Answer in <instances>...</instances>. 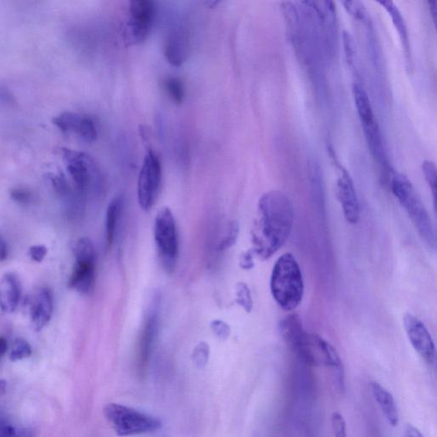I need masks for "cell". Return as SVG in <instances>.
<instances>
[{"instance_id": "6da1fadb", "label": "cell", "mask_w": 437, "mask_h": 437, "mask_svg": "<svg viewBox=\"0 0 437 437\" xmlns=\"http://www.w3.org/2000/svg\"><path fill=\"white\" fill-rule=\"evenodd\" d=\"M258 219L252 230L251 250L259 259L272 258L287 243L294 225V207L283 191H271L258 204Z\"/></svg>"}, {"instance_id": "7a4b0ae2", "label": "cell", "mask_w": 437, "mask_h": 437, "mask_svg": "<svg viewBox=\"0 0 437 437\" xmlns=\"http://www.w3.org/2000/svg\"><path fill=\"white\" fill-rule=\"evenodd\" d=\"M280 327L282 337L300 358L311 366L331 368L340 387H344V366L337 350L330 342L303 330L298 314L285 317Z\"/></svg>"}, {"instance_id": "3957f363", "label": "cell", "mask_w": 437, "mask_h": 437, "mask_svg": "<svg viewBox=\"0 0 437 437\" xmlns=\"http://www.w3.org/2000/svg\"><path fill=\"white\" fill-rule=\"evenodd\" d=\"M271 293L284 311H293L301 304L304 282L297 260L285 253L277 260L270 280Z\"/></svg>"}, {"instance_id": "277c9868", "label": "cell", "mask_w": 437, "mask_h": 437, "mask_svg": "<svg viewBox=\"0 0 437 437\" xmlns=\"http://www.w3.org/2000/svg\"><path fill=\"white\" fill-rule=\"evenodd\" d=\"M393 194L407 213L421 240L429 250H436V237L431 217L416 190L405 175H396L391 180Z\"/></svg>"}, {"instance_id": "5b68a950", "label": "cell", "mask_w": 437, "mask_h": 437, "mask_svg": "<svg viewBox=\"0 0 437 437\" xmlns=\"http://www.w3.org/2000/svg\"><path fill=\"white\" fill-rule=\"evenodd\" d=\"M104 414L119 436L146 434L162 428L158 418L121 404H108L104 408Z\"/></svg>"}, {"instance_id": "8992f818", "label": "cell", "mask_w": 437, "mask_h": 437, "mask_svg": "<svg viewBox=\"0 0 437 437\" xmlns=\"http://www.w3.org/2000/svg\"><path fill=\"white\" fill-rule=\"evenodd\" d=\"M154 237L159 255L166 269H175L179 255V240L175 219L171 209L162 208L154 224Z\"/></svg>"}, {"instance_id": "52a82bcc", "label": "cell", "mask_w": 437, "mask_h": 437, "mask_svg": "<svg viewBox=\"0 0 437 437\" xmlns=\"http://www.w3.org/2000/svg\"><path fill=\"white\" fill-rule=\"evenodd\" d=\"M75 264L70 287L81 294H88L95 280L96 251L88 237L79 238L74 249Z\"/></svg>"}, {"instance_id": "ba28073f", "label": "cell", "mask_w": 437, "mask_h": 437, "mask_svg": "<svg viewBox=\"0 0 437 437\" xmlns=\"http://www.w3.org/2000/svg\"><path fill=\"white\" fill-rule=\"evenodd\" d=\"M162 164L153 148L148 147L138 179V202L143 211H150L160 191Z\"/></svg>"}, {"instance_id": "9c48e42d", "label": "cell", "mask_w": 437, "mask_h": 437, "mask_svg": "<svg viewBox=\"0 0 437 437\" xmlns=\"http://www.w3.org/2000/svg\"><path fill=\"white\" fill-rule=\"evenodd\" d=\"M160 302V295L155 294L148 308L142 331L140 332L138 352H137V370L139 376H144L146 373L157 339Z\"/></svg>"}, {"instance_id": "30bf717a", "label": "cell", "mask_w": 437, "mask_h": 437, "mask_svg": "<svg viewBox=\"0 0 437 437\" xmlns=\"http://www.w3.org/2000/svg\"><path fill=\"white\" fill-rule=\"evenodd\" d=\"M156 5L150 0H133L129 3L126 39L133 45L146 41L156 18Z\"/></svg>"}, {"instance_id": "8fae6325", "label": "cell", "mask_w": 437, "mask_h": 437, "mask_svg": "<svg viewBox=\"0 0 437 437\" xmlns=\"http://www.w3.org/2000/svg\"><path fill=\"white\" fill-rule=\"evenodd\" d=\"M63 158L79 191L84 193L94 180L99 179V169L92 157L70 149H62Z\"/></svg>"}, {"instance_id": "7c38bea8", "label": "cell", "mask_w": 437, "mask_h": 437, "mask_svg": "<svg viewBox=\"0 0 437 437\" xmlns=\"http://www.w3.org/2000/svg\"><path fill=\"white\" fill-rule=\"evenodd\" d=\"M403 324L407 338L415 351L429 367H435L436 349L427 327L418 318L411 313H407L404 316Z\"/></svg>"}, {"instance_id": "4fadbf2b", "label": "cell", "mask_w": 437, "mask_h": 437, "mask_svg": "<svg viewBox=\"0 0 437 437\" xmlns=\"http://www.w3.org/2000/svg\"><path fill=\"white\" fill-rule=\"evenodd\" d=\"M353 95L357 113L359 115L368 144H369L371 149L375 155L379 156L382 153L380 133H379L378 126L377 122H376L369 97L359 85L353 86Z\"/></svg>"}, {"instance_id": "5bb4252c", "label": "cell", "mask_w": 437, "mask_h": 437, "mask_svg": "<svg viewBox=\"0 0 437 437\" xmlns=\"http://www.w3.org/2000/svg\"><path fill=\"white\" fill-rule=\"evenodd\" d=\"M337 196L347 222L350 224L358 223L360 216L358 197L351 178L345 171L338 179Z\"/></svg>"}, {"instance_id": "9a60e30c", "label": "cell", "mask_w": 437, "mask_h": 437, "mask_svg": "<svg viewBox=\"0 0 437 437\" xmlns=\"http://www.w3.org/2000/svg\"><path fill=\"white\" fill-rule=\"evenodd\" d=\"M52 311V293L48 289H41L31 303V320L36 331L42 330L49 323Z\"/></svg>"}, {"instance_id": "2e32d148", "label": "cell", "mask_w": 437, "mask_h": 437, "mask_svg": "<svg viewBox=\"0 0 437 437\" xmlns=\"http://www.w3.org/2000/svg\"><path fill=\"white\" fill-rule=\"evenodd\" d=\"M164 53L168 62L175 67H180L186 62L189 54V39L186 32L173 31L165 43Z\"/></svg>"}, {"instance_id": "e0dca14e", "label": "cell", "mask_w": 437, "mask_h": 437, "mask_svg": "<svg viewBox=\"0 0 437 437\" xmlns=\"http://www.w3.org/2000/svg\"><path fill=\"white\" fill-rule=\"evenodd\" d=\"M371 391L373 394L375 402L380 408L389 424L396 427L400 421L398 407H397L395 398L391 392L378 382H371Z\"/></svg>"}, {"instance_id": "ac0fdd59", "label": "cell", "mask_w": 437, "mask_h": 437, "mask_svg": "<svg viewBox=\"0 0 437 437\" xmlns=\"http://www.w3.org/2000/svg\"><path fill=\"white\" fill-rule=\"evenodd\" d=\"M21 298V287L18 278L6 273L0 281V309L3 312L15 311Z\"/></svg>"}, {"instance_id": "d6986e66", "label": "cell", "mask_w": 437, "mask_h": 437, "mask_svg": "<svg viewBox=\"0 0 437 437\" xmlns=\"http://www.w3.org/2000/svg\"><path fill=\"white\" fill-rule=\"evenodd\" d=\"M124 206V200L122 196L115 197L108 206L106 217V244L108 249H110L114 243Z\"/></svg>"}, {"instance_id": "ffe728a7", "label": "cell", "mask_w": 437, "mask_h": 437, "mask_svg": "<svg viewBox=\"0 0 437 437\" xmlns=\"http://www.w3.org/2000/svg\"><path fill=\"white\" fill-rule=\"evenodd\" d=\"M378 3L384 7L386 12L391 17L393 23L399 32L400 39H402L406 55L409 57L411 56L409 39H408L407 28L402 13L400 12L399 9L397 8L395 3L391 1H380L378 2Z\"/></svg>"}, {"instance_id": "44dd1931", "label": "cell", "mask_w": 437, "mask_h": 437, "mask_svg": "<svg viewBox=\"0 0 437 437\" xmlns=\"http://www.w3.org/2000/svg\"><path fill=\"white\" fill-rule=\"evenodd\" d=\"M83 115L73 112H64L53 119V124L61 130L65 135L75 133L78 135L81 128Z\"/></svg>"}, {"instance_id": "7402d4cb", "label": "cell", "mask_w": 437, "mask_h": 437, "mask_svg": "<svg viewBox=\"0 0 437 437\" xmlns=\"http://www.w3.org/2000/svg\"><path fill=\"white\" fill-rule=\"evenodd\" d=\"M165 89L168 96L176 104H182L185 99V86L182 79L176 77H171L166 79Z\"/></svg>"}, {"instance_id": "603a6c76", "label": "cell", "mask_w": 437, "mask_h": 437, "mask_svg": "<svg viewBox=\"0 0 437 437\" xmlns=\"http://www.w3.org/2000/svg\"><path fill=\"white\" fill-rule=\"evenodd\" d=\"M236 302L245 310V312L252 311L253 299L251 289L242 282L236 285Z\"/></svg>"}, {"instance_id": "cb8c5ba5", "label": "cell", "mask_w": 437, "mask_h": 437, "mask_svg": "<svg viewBox=\"0 0 437 437\" xmlns=\"http://www.w3.org/2000/svg\"><path fill=\"white\" fill-rule=\"evenodd\" d=\"M78 136L86 143H93L97 139V126L91 117L83 115Z\"/></svg>"}, {"instance_id": "d4e9b609", "label": "cell", "mask_w": 437, "mask_h": 437, "mask_svg": "<svg viewBox=\"0 0 437 437\" xmlns=\"http://www.w3.org/2000/svg\"><path fill=\"white\" fill-rule=\"evenodd\" d=\"M422 171L423 173H424L426 182H427L429 189L431 190L436 204L437 173L435 162L425 161L422 164Z\"/></svg>"}, {"instance_id": "484cf974", "label": "cell", "mask_w": 437, "mask_h": 437, "mask_svg": "<svg viewBox=\"0 0 437 437\" xmlns=\"http://www.w3.org/2000/svg\"><path fill=\"white\" fill-rule=\"evenodd\" d=\"M32 355V349L30 344L23 338H18L14 342L10 360L17 361L28 358Z\"/></svg>"}, {"instance_id": "4316f807", "label": "cell", "mask_w": 437, "mask_h": 437, "mask_svg": "<svg viewBox=\"0 0 437 437\" xmlns=\"http://www.w3.org/2000/svg\"><path fill=\"white\" fill-rule=\"evenodd\" d=\"M238 235H240V225L237 222H231L226 237L220 243L219 250L224 251L233 247L236 244Z\"/></svg>"}, {"instance_id": "83f0119b", "label": "cell", "mask_w": 437, "mask_h": 437, "mask_svg": "<svg viewBox=\"0 0 437 437\" xmlns=\"http://www.w3.org/2000/svg\"><path fill=\"white\" fill-rule=\"evenodd\" d=\"M331 427L334 437H348L344 418L338 411L331 415Z\"/></svg>"}, {"instance_id": "f1b7e54d", "label": "cell", "mask_w": 437, "mask_h": 437, "mask_svg": "<svg viewBox=\"0 0 437 437\" xmlns=\"http://www.w3.org/2000/svg\"><path fill=\"white\" fill-rule=\"evenodd\" d=\"M209 347L206 342H202L194 349L193 360L198 367H204L208 362Z\"/></svg>"}, {"instance_id": "f546056e", "label": "cell", "mask_w": 437, "mask_h": 437, "mask_svg": "<svg viewBox=\"0 0 437 437\" xmlns=\"http://www.w3.org/2000/svg\"><path fill=\"white\" fill-rule=\"evenodd\" d=\"M342 3L344 5L347 12H349L350 15L356 18V19L363 20L366 17L367 10L362 2L344 1Z\"/></svg>"}, {"instance_id": "4dcf8cb0", "label": "cell", "mask_w": 437, "mask_h": 437, "mask_svg": "<svg viewBox=\"0 0 437 437\" xmlns=\"http://www.w3.org/2000/svg\"><path fill=\"white\" fill-rule=\"evenodd\" d=\"M211 328L216 337L222 339V340H226V339L229 338L231 328L229 324L225 321L220 320H213L211 323Z\"/></svg>"}, {"instance_id": "1f68e13d", "label": "cell", "mask_w": 437, "mask_h": 437, "mask_svg": "<svg viewBox=\"0 0 437 437\" xmlns=\"http://www.w3.org/2000/svg\"><path fill=\"white\" fill-rule=\"evenodd\" d=\"M52 183L54 189L59 195H66L70 191V186L68 185L67 179H65L63 173H60L59 175H53L52 177Z\"/></svg>"}, {"instance_id": "d6a6232c", "label": "cell", "mask_w": 437, "mask_h": 437, "mask_svg": "<svg viewBox=\"0 0 437 437\" xmlns=\"http://www.w3.org/2000/svg\"><path fill=\"white\" fill-rule=\"evenodd\" d=\"M255 256L254 252H253L252 250H249L243 253L240 258V266L241 269L244 270H251L254 269Z\"/></svg>"}, {"instance_id": "836d02e7", "label": "cell", "mask_w": 437, "mask_h": 437, "mask_svg": "<svg viewBox=\"0 0 437 437\" xmlns=\"http://www.w3.org/2000/svg\"><path fill=\"white\" fill-rule=\"evenodd\" d=\"M47 253V249L44 245H35L30 249V254L32 261L36 262H41L45 259Z\"/></svg>"}, {"instance_id": "e575fe53", "label": "cell", "mask_w": 437, "mask_h": 437, "mask_svg": "<svg viewBox=\"0 0 437 437\" xmlns=\"http://www.w3.org/2000/svg\"><path fill=\"white\" fill-rule=\"evenodd\" d=\"M10 197L17 203L21 204H26L31 200V194L28 191L23 189L12 190V193H10Z\"/></svg>"}, {"instance_id": "d590c367", "label": "cell", "mask_w": 437, "mask_h": 437, "mask_svg": "<svg viewBox=\"0 0 437 437\" xmlns=\"http://www.w3.org/2000/svg\"><path fill=\"white\" fill-rule=\"evenodd\" d=\"M17 429L5 420H0V437H15Z\"/></svg>"}, {"instance_id": "8d00e7d4", "label": "cell", "mask_w": 437, "mask_h": 437, "mask_svg": "<svg viewBox=\"0 0 437 437\" xmlns=\"http://www.w3.org/2000/svg\"><path fill=\"white\" fill-rule=\"evenodd\" d=\"M15 99L8 89L0 85V104H14Z\"/></svg>"}, {"instance_id": "74e56055", "label": "cell", "mask_w": 437, "mask_h": 437, "mask_svg": "<svg viewBox=\"0 0 437 437\" xmlns=\"http://www.w3.org/2000/svg\"><path fill=\"white\" fill-rule=\"evenodd\" d=\"M404 437H425L422 434L420 429L415 427L414 425H408L404 431Z\"/></svg>"}, {"instance_id": "f35d334b", "label": "cell", "mask_w": 437, "mask_h": 437, "mask_svg": "<svg viewBox=\"0 0 437 437\" xmlns=\"http://www.w3.org/2000/svg\"><path fill=\"white\" fill-rule=\"evenodd\" d=\"M7 256V245L6 242L0 237V262L5 261Z\"/></svg>"}, {"instance_id": "ab89813d", "label": "cell", "mask_w": 437, "mask_h": 437, "mask_svg": "<svg viewBox=\"0 0 437 437\" xmlns=\"http://www.w3.org/2000/svg\"><path fill=\"white\" fill-rule=\"evenodd\" d=\"M15 437H35L34 432L30 429H17Z\"/></svg>"}, {"instance_id": "60d3db41", "label": "cell", "mask_w": 437, "mask_h": 437, "mask_svg": "<svg viewBox=\"0 0 437 437\" xmlns=\"http://www.w3.org/2000/svg\"><path fill=\"white\" fill-rule=\"evenodd\" d=\"M429 3V10H431V12L432 13L433 20H434V23H436V15H437V2L436 1H431Z\"/></svg>"}, {"instance_id": "b9f144b4", "label": "cell", "mask_w": 437, "mask_h": 437, "mask_svg": "<svg viewBox=\"0 0 437 437\" xmlns=\"http://www.w3.org/2000/svg\"><path fill=\"white\" fill-rule=\"evenodd\" d=\"M7 342L5 338H0V356H3L6 353L7 350Z\"/></svg>"}, {"instance_id": "7bdbcfd3", "label": "cell", "mask_w": 437, "mask_h": 437, "mask_svg": "<svg viewBox=\"0 0 437 437\" xmlns=\"http://www.w3.org/2000/svg\"><path fill=\"white\" fill-rule=\"evenodd\" d=\"M6 382L0 380V394L5 393L6 391Z\"/></svg>"}]
</instances>
